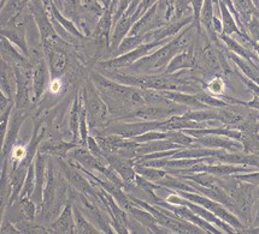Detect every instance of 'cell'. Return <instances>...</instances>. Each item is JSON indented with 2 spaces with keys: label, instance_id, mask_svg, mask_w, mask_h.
<instances>
[{
  "label": "cell",
  "instance_id": "37",
  "mask_svg": "<svg viewBox=\"0 0 259 234\" xmlns=\"http://www.w3.org/2000/svg\"><path fill=\"white\" fill-rule=\"evenodd\" d=\"M174 11H175L174 12V18L175 20H180V18L186 17V16L193 15V11H192V0H175Z\"/></svg>",
  "mask_w": 259,
  "mask_h": 234
},
{
  "label": "cell",
  "instance_id": "46",
  "mask_svg": "<svg viewBox=\"0 0 259 234\" xmlns=\"http://www.w3.org/2000/svg\"><path fill=\"white\" fill-rule=\"evenodd\" d=\"M236 105H242V106H246L248 107L249 109H254V110H258L259 112V97L255 96L253 95V99L251 101H241V100H238V103Z\"/></svg>",
  "mask_w": 259,
  "mask_h": 234
},
{
  "label": "cell",
  "instance_id": "5",
  "mask_svg": "<svg viewBox=\"0 0 259 234\" xmlns=\"http://www.w3.org/2000/svg\"><path fill=\"white\" fill-rule=\"evenodd\" d=\"M165 120H156V122H144V120H138V122H125V120H109L103 128L99 130L106 132V134L118 135L121 137L131 138L133 140L137 136L144 135L148 131L153 130H159L162 128Z\"/></svg>",
  "mask_w": 259,
  "mask_h": 234
},
{
  "label": "cell",
  "instance_id": "14",
  "mask_svg": "<svg viewBox=\"0 0 259 234\" xmlns=\"http://www.w3.org/2000/svg\"><path fill=\"white\" fill-rule=\"evenodd\" d=\"M47 227L49 233H58V234H71L76 233L75 229V220L74 211H72V202L69 199L68 203L63 208L61 214L53 220Z\"/></svg>",
  "mask_w": 259,
  "mask_h": 234
},
{
  "label": "cell",
  "instance_id": "24",
  "mask_svg": "<svg viewBox=\"0 0 259 234\" xmlns=\"http://www.w3.org/2000/svg\"><path fill=\"white\" fill-rule=\"evenodd\" d=\"M159 94L163 97L168 99L174 102L180 103V105L187 106L189 109H205L207 108L204 103L197 99L195 94L183 93V91H176V90H163L159 91Z\"/></svg>",
  "mask_w": 259,
  "mask_h": 234
},
{
  "label": "cell",
  "instance_id": "9",
  "mask_svg": "<svg viewBox=\"0 0 259 234\" xmlns=\"http://www.w3.org/2000/svg\"><path fill=\"white\" fill-rule=\"evenodd\" d=\"M193 23V15L186 16V17L180 18V20L169 21L168 23L164 24L159 29L151 31L146 34V42H154V41L171 40L181 31L183 28Z\"/></svg>",
  "mask_w": 259,
  "mask_h": 234
},
{
  "label": "cell",
  "instance_id": "33",
  "mask_svg": "<svg viewBox=\"0 0 259 234\" xmlns=\"http://www.w3.org/2000/svg\"><path fill=\"white\" fill-rule=\"evenodd\" d=\"M203 89L213 96L220 97V99H223L227 95V84L221 76H214L211 78L206 84H204Z\"/></svg>",
  "mask_w": 259,
  "mask_h": 234
},
{
  "label": "cell",
  "instance_id": "6",
  "mask_svg": "<svg viewBox=\"0 0 259 234\" xmlns=\"http://www.w3.org/2000/svg\"><path fill=\"white\" fill-rule=\"evenodd\" d=\"M170 40H163V41H154V42H145L141 46H139L138 48L131 50V52L125 53L119 56H115L105 62L99 63L100 70L104 71H122L129 68V66L137 63L138 60L145 58V56L150 54V53L154 52V49L159 48L168 43Z\"/></svg>",
  "mask_w": 259,
  "mask_h": 234
},
{
  "label": "cell",
  "instance_id": "22",
  "mask_svg": "<svg viewBox=\"0 0 259 234\" xmlns=\"http://www.w3.org/2000/svg\"><path fill=\"white\" fill-rule=\"evenodd\" d=\"M226 54L228 56V59L232 60V62L238 66V69L241 72L242 75L246 76L248 80L253 81L254 83H257L259 85V65L255 64L254 62L249 59H245L239 56L235 53L230 52V50L227 49L226 47Z\"/></svg>",
  "mask_w": 259,
  "mask_h": 234
},
{
  "label": "cell",
  "instance_id": "2",
  "mask_svg": "<svg viewBox=\"0 0 259 234\" xmlns=\"http://www.w3.org/2000/svg\"><path fill=\"white\" fill-rule=\"evenodd\" d=\"M197 29L194 24H189L180 31L175 37H172L168 43L159 47L157 50L138 60L137 63L125 69L131 74H162L174 59V56L183 52L193 45L194 34L193 30ZM123 71V70H122Z\"/></svg>",
  "mask_w": 259,
  "mask_h": 234
},
{
  "label": "cell",
  "instance_id": "31",
  "mask_svg": "<svg viewBox=\"0 0 259 234\" xmlns=\"http://www.w3.org/2000/svg\"><path fill=\"white\" fill-rule=\"evenodd\" d=\"M145 42H146V34H145V35H128L122 41L121 45L118 46V48H117L110 56H111V58H115V56L125 54V53L138 48L139 46H141Z\"/></svg>",
  "mask_w": 259,
  "mask_h": 234
},
{
  "label": "cell",
  "instance_id": "42",
  "mask_svg": "<svg viewBox=\"0 0 259 234\" xmlns=\"http://www.w3.org/2000/svg\"><path fill=\"white\" fill-rule=\"evenodd\" d=\"M63 88H64V81L62 77H51L49 83V89L51 95H59L62 93Z\"/></svg>",
  "mask_w": 259,
  "mask_h": 234
},
{
  "label": "cell",
  "instance_id": "51",
  "mask_svg": "<svg viewBox=\"0 0 259 234\" xmlns=\"http://www.w3.org/2000/svg\"><path fill=\"white\" fill-rule=\"evenodd\" d=\"M6 2H8V0H2V4H0V5H2V9H3V8H4V6H5V4H6Z\"/></svg>",
  "mask_w": 259,
  "mask_h": 234
},
{
  "label": "cell",
  "instance_id": "47",
  "mask_svg": "<svg viewBox=\"0 0 259 234\" xmlns=\"http://www.w3.org/2000/svg\"><path fill=\"white\" fill-rule=\"evenodd\" d=\"M166 5V21H171L174 18V5H175V0H164Z\"/></svg>",
  "mask_w": 259,
  "mask_h": 234
},
{
  "label": "cell",
  "instance_id": "18",
  "mask_svg": "<svg viewBox=\"0 0 259 234\" xmlns=\"http://www.w3.org/2000/svg\"><path fill=\"white\" fill-rule=\"evenodd\" d=\"M127 213L131 215V216L134 217L138 222H140L143 226L148 230V233H156V234H160V233H171L168 228L165 227L160 226L158 223V221L156 220V217L153 216L150 211H147L144 208L139 207V205H133V207L129 209Z\"/></svg>",
  "mask_w": 259,
  "mask_h": 234
},
{
  "label": "cell",
  "instance_id": "8",
  "mask_svg": "<svg viewBox=\"0 0 259 234\" xmlns=\"http://www.w3.org/2000/svg\"><path fill=\"white\" fill-rule=\"evenodd\" d=\"M104 156L106 157L107 162L113 169L121 176V178L124 182L125 188L124 190L129 188V186L135 184V177H137V172H135V160L128 159V157H123L118 154L113 153H104Z\"/></svg>",
  "mask_w": 259,
  "mask_h": 234
},
{
  "label": "cell",
  "instance_id": "39",
  "mask_svg": "<svg viewBox=\"0 0 259 234\" xmlns=\"http://www.w3.org/2000/svg\"><path fill=\"white\" fill-rule=\"evenodd\" d=\"M245 29L251 40L259 43V15H253L249 18V21L245 24Z\"/></svg>",
  "mask_w": 259,
  "mask_h": 234
},
{
  "label": "cell",
  "instance_id": "21",
  "mask_svg": "<svg viewBox=\"0 0 259 234\" xmlns=\"http://www.w3.org/2000/svg\"><path fill=\"white\" fill-rule=\"evenodd\" d=\"M46 8L50 16H51V18H53V20H55L58 24H61L63 29L68 31L70 35L76 37V39H86L84 34L82 33L80 28L75 24V22L71 21L70 18H68L64 14H63V12H61V10L58 9V6L56 5V2L50 3L49 5H46Z\"/></svg>",
  "mask_w": 259,
  "mask_h": 234
},
{
  "label": "cell",
  "instance_id": "53",
  "mask_svg": "<svg viewBox=\"0 0 259 234\" xmlns=\"http://www.w3.org/2000/svg\"><path fill=\"white\" fill-rule=\"evenodd\" d=\"M258 136H259V130H258Z\"/></svg>",
  "mask_w": 259,
  "mask_h": 234
},
{
  "label": "cell",
  "instance_id": "12",
  "mask_svg": "<svg viewBox=\"0 0 259 234\" xmlns=\"http://www.w3.org/2000/svg\"><path fill=\"white\" fill-rule=\"evenodd\" d=\"M47 164H49V155L37 151L35 159H34V166H35V190H34L31 199L37 204L39 213L44 202V190H45L47 180Z\"/></svg>",
  "mask_w": 259,
  "mask_h": 234
},
{
  "label": "cell",
  "instance_id": "48",
  "mask_svg": "<svg viewBox=\"0 0 259 234\" xmlns=\"http://www.w3.org/2000/svg\"><path fill=\"white\" fill-rule=\"evenodd\" d=\"M252 47H253L254 52L257 53V55H258V58H259V43L254 42V41H252Z\"/></svg>",
  "mask_w": 259,
  "mask_h": 234
},
{
  "label": "cell",
  "instance_id": "50",
  "mask_svg": "<svg viewBox=\"0 0 259 234\" xmlns=\"http://www.w3.org/2000/svg\"><path fill=\"white\" fill-rule=\"evenodd\" d=\"M247 233H259V226L254 227V228H249L247 230Z\"/></svg>",
  "mask_w": 259,
  "mask_h": 234
},
{
  "label": "cell",
  "instance_id": "45",
  "mask_svg": "<svg viewBox=\"0 0 259 234\" xmlns=\"http://www.w3.org/2000/svg\"><path fill=\"white\" fill-rule=\"evenodd\" d=\"M160 0H141V4L139 5L137 12H139L141 16H143L145 12H146L148 9H151L152 6H154L157 3H159Z\"/></svg>",
  "mask_w": 259,
  "mask_h": 234
},
{
  "label": "cell",
  "instance_id": "11",
  "mask_svg": "<svg viewBox=\"0 0 259 234\" xmlns=\"http://www.w3.org/2000/svg\"><path fill=\"white\" fill-rule=\"evenodd\" d=\"M68 157H71V159L77 161L78 164H81V166L83 167V168H86L87 170L97 172L99 173V174H102L103 170L109 166L107 160L98 159L97 156H94V155L91 153L87 147H83V145H77L74 149H71L69 151Z\"/></svg>",
  "mask_w": 259,
  "mask_h": 234
},
{
  "label": "cell",
  "instance_id": "29",
  "mask_svg": "<svg viewBox=\"0 0 259 234\" xmlns=\"http://www.w3.org/2000/svg\"><path fill=\"white\" fill-rule=\"evenodd\" d=\"M72 211H74V220H75V229L78 234H98L102 233L98 227L94 226L90 220L84 216L83 213L80 210V208L76 204L72 203Z\"/></svg>",
  "mask_w": 259,
  "mask_h": 234
},
{
  "label": "cell",
  "instance_id": "1",
  "mask_svg": "<svg viewBox=\"0 0 259 234\" xmlns=\"http://www.w3.org/2000/svg\"><path fill=\"white\" fill-rule=\"evenodd\" d=\"M91 80L109 106L110 114L121 118L132 110L147 105L141 88L122 84L96 71L91 74Z\"/></svg>",
  "mask_w": 259,
  "mask_h": 234
},
{
  "label": "cell",
  "instance_id": "7",
  "mask_svg": "<svg viewBox=\"0 0 259 234\" xmlns=\"http://www.w3.org/2000/svg\"><path fill=\"white\" fill-rule=\"evenodd\" d=\"M168 23L166 21V5L164 0H160L156 5L145 12L140 20L133 25L128 35H145L151 31L159 29L164 24Z\"/></svg>",
  "mask_w": 259,
  "mask_h": 234
},
{
  "label": "cell",
  "instance_id": "38",
  "mask_svg": "<svg viewBox=\"0 0 259 234\" xmlns=\"http://www.w3.org/2000/svg\"><path fill=\"white\" fill-rule=\"evenodd\" d=\"M168 138V131H159V130H153V131H148L146 134L137 136L133 140L138 143H147V142L158 141V140H166Z\"/></svg>",
  "mask_w": 259,
  "mask_h": 234
},
{
  "label": "cell",
  "instance_id": "34",
  "mask_svg": "<svg viewBox=\"0 0 259 234\" xmlns=\"http://www.w3.org/2000/svg\"><path fill=\"white\" fill-rule=\"evenodd\" d=\"M195 96H197V99L200 101L201 103H204L207 108H223V107L230 105L227 101L220 99V97L217 96H213V95L207 93V91H205L204 89L195 93Z\"/></svg>",
  "mask_w": 259,
  "mask_h": 234
},
{
  "label": "cell",
  "instance_id": "26",
  "mask_svg": "<svg viewBox=\"0 0 259 234\" xmlns=\"http://www.w3.org/2000/svg\"><path fill=\"white\" fill-rule=\"evenodd\" d=\"M0 46H2V59L10 65L17 66L30 62L28 56L24 55L21 50H18L17 47H15L14 43L4 36H2V40H0Z\"/></svg>",
  "mask_w": 259,
  "mask_h": 234
},
{
  "label": "cell",
  "instance_id": "32",
  "mask_svg": "<svg viewBox=\"0 0 259 234\" xmlns=\"http://www.w3.org/2000/svg\"><path fill=\"white\" fill-rule=\"evenodd\" d=\"M135 172H137V174L144 177V178L150 180V182L156 183V184L159 182V180H162L164 177L168 174V170L166 169L145 166V164H140V163H135Z\"/></svg>",
  "mask_w": 259,
  "mask_h": 234
},
{
  "label": "cell",
  "instance_id": "30",
  "mask_svg": "<svg viewBox=\"0 0 259 234\" xmlns=\"http://www.w3.org/2000/svg\"><path fill=\"white\" fill-rule=\"evenodd\" d=\"M233 4L235 6L236 11H238L240 21H241L244 28L252 16L259 15V10L255 8L254 3L252 0H233Z\"/></svg>",
  "mask_w": 259,
  "mask_h": 234
},
{
  "label": "cell",
  "instance_id": "15",
  "mask_svg": "<svg viewBox=\"0 0 259 234\" xmlns=\"http://www.w3.org/2000/svg\"><path fill=\"white\" fill-rule=\"evenodd\" d=\"M50 69L46 59H41L36 64H34L33 71V102L39 101L45 94L50 83Z\"/></svg>",
  "mask_w": 259,
  "mask_h": 234
},
{
  "label": "cell",
  "instance_id": "40",
  "mask_svg": "<svg viewBox=\"0 0 259 234\" xmlns=\"http://www.w3.org/2000/svg\"><path fill=\"white\" fill-rule=\"evenodd\" d=\"M205 0H192V11H193V24L197 28L198 33H201V24H200V14L203 9Z\"/></svg>",
  "mask_w": 259,
  "mask_h": 234
},
{
  "label": "cell",
  "instance_id": "36",
  "mask_svg": "<svg viewBox=\"0 0 259 234\" xmlns=\"http://www.w3.org/2000/svg\"><path fill=\"white\" fill-rule=\"evenodd\" d=\"M34 190H35V166H34L33 162L29 166V169H28L26 182H24L20 197L31 198V196L34 194Z\"/></svg>",
  "mask_w": 259,
  "mask_h": 234
},
{
  "label": "cell",
  "instance_id": "44",
  "mask_svg": "<svg viewBox=\"0 0 259 234\" xmlns=\"http://www.w3.org/2000/svg\"><path fill=\"white\" fill-rule=\"evenodd\" d=\"M259 226V196L255 197L253 209H252V226L251 228Z\"/></svg>",
  "mask_w": 259,
  "mask_h": 234
},
{
  "label": "cell",
  "instance_id": "35",
  "mask_svg": "<svg viewBox=\"0 0 259 234\" xmlns=\"http://www.w3.org/2000/svg\"><path fill=\"white\" fill-rule=\"evenodd\" d=\"M166 140L174 142V143L181 145L185 148L195 147V141L197 138L193 136H189L186 132L180 131V130H174V131H168V138Z\"/></svg>",
  "mask_w": 259,
  "mask_h": 234
},
{
  "label": "cell",
  "instance_id": "20",
  "mask_svg": "<svg viewBox=\"0 0 259 234\" xmlns=\"http://www.w3.org/2000/svg\"><path fill=\"white\" fill-rule=\"evenodd\" d=\"M181 145L174 143V142L169 140H158L147 142V143H139L137 148L133 149V159L137 160L139 157L144 156L147 154L159 153V151H166V150H174V149H182Z\"/></svg>",
  "mask_w": 259,
  "mask_h": 234
},
{
  "label": "cell",
  "instance_id": "19",
  "mask_svg": "<svg viewBox=\"0 0 259 234\" xmlns=\"http://www.w3.org/2000/svg\"><path fill=\"white\" fill-rule=\"evenodd\" d=\"M195 66H197V59L194 54V45H192L189 48L174 56V59L164 70V74H176V72L187 70V69H194Z\"/></svg>",
  "mask_w": 259,
  "mask_h": 234
},
{
  "label": "cell",
  "instance_id": "49",
  "mask_svg": "<svg viewBox=\"0 0 259 234\" xmlns=\"http://www.w3.org/2000/svg\"><path fill=\"white\" fill-rule=\"evenodd\" d=\"M56 5L58 6L59 10H63V5H64V0H56Z\"/></svg>",
  "mask_w": 259,
  "mask_h": 234
},
{
  "label": "cell",
  "instance_id": "10",
  "mask_svg": "<svg viewBox=\"0 0 259 234\" xmlns=\"http://www.w3.org/2000/svg\"><path fill=\"white\" fill-rule=\"evenodd\" d=\"M27 118L26 112H20V110L15 109L12 110V114L10 118V123H9L8 131H6L5 140L2 144V162L6 160L10 155L12 148L15 147V144L17 143L18 138V132H20L21 126L23 125L24 120Z\"/></svg>",
  "mask_w": 259,
  "mask_h": 234
},
{
  "label": "cell",
  "instance_id": "23",
  "mask_svg": "<svg viewBox=\"0 0 259 234\" xmlns=\"http://www.w3.org/2000/svg\"><path fill=\"white\" fill-rule=\"evenodd\" d=\"M0 91L8 96L9 99L15 101L16 91H17V80L12 65L2 59V82H0Z\"/></svg>",
  "mask_w": 259,
  "mask_h": 234
},
{
  "label": "cell",
  "instance_id": "17",
  "mask_svg": "<svg viewBox=\"0 0 259 234\" xmlns=\"http://www.w3.org/2000/svg\"><path fill=\"white\" fill-rule=\"evenodd\" d=\"M77 145H81L76 142H64L59 138H50L45 142H41L39 145L37 151L40 153L50 155L53 157H62V159H66L68 157L69 151L74 149Z\"/></svg>",
  "mask_w": 259,
  "mask_h": 234
},
{
  "label": "cell",
  "instance_id": "13",
  "mask_svg": "<svg viewBox=\"0 0 259 234\" xmlns=\"http://www.w3.org/2000/svg\"><path fill=\"white\" fill-rule=\"evenodd\" d=\"M195 147H206L211 149H224L227 151H244V144L238 140L226 137V136L206 135L201 137H195Z\"/></svg>",
  "mask_w": 259,
  "mask_h": 234
},
{
  "label": "cell",
  "instance_id": "41",
  "mask_svg": "<svg viewBox=\"0 0 259 234\" xmlns=\"http://www.w3.org/2000/svg\"><path fill=\"white\" fill-rule=\"evenodd\" d=\"M234 178L241 180L253 186H259V170H253L248 173H240V174H233Z\"/></svg>",
  "mask_w": 259,
  "mask_h": 234
},
{
  "label": "cell",
  "instance_id": "3",
  "mask_svg": "<svg viewBox=\"0 0 259 234\" xmlns=\"http://www.w3.org/2000/svg\"><path fill=\"white\" fill-rule=\"evenodd\" d=\"M80 93L87 112L90 130L103 128L110 119V109L92 80L82 87Z\"/></svg>",
  "mask_w": 259,
  "mask_h": 234
},
{
  "label": "cell",
  "instance_id": "52",
  "mask_svg": "<svg viewBox=\"0 0 259 234\" xmlns=\"http://www.w3.org/2000/svg\"><path fill=\"white\" fill-rule=\"evenodd\" d=\"M255 118H257V120H258V123H259V115L257 114V113H255Z\"/></svg>",
  "mask_w": 259,
  "mask_h": 234
},
{
  "label": "cell",
  "instance_id": "43",
  "mask_svg": "<svg viewBox=\"0 0 259 234\" xmlns=\"http://www.w3.org/2000/svg\"><path fill=\"white\" fill-rule=\"evenodd\" d=\"M239 78H240V80H241L242 83L245 84V87L247 88V89H248L249 91H251L252 94L259 97V85H258L257 83H254L253 81L248 80V78L246 77V76L242 75V74L239 75Z\"/></svg>",
  "mask_w": 259,
  "mask_h": 234
},
{
  "label": "cell",
  "instance_id": "25",
  "mask_svg": "<svg viewBox=\"0 0 259 234\" xmlns=\"http://www.w3.org/2000/svg\"><path fill=\"white\" fill-rule=\"evenodd\" d=\"M219 37H220L221 42H222L223 45L227 47V49L230 50V52L235 53V54L241 56V58L252 60V62H254L255 64L259 65V58H258L257 53L254 52V49H252V48H249V47H246L245 45H242L241 42H239L238 40L234 39L233 36L221 34V35H219Z\"/></svg>",
  "mask_w": 259,
  "mask_h": 234
},
{
  "label": "cell",
  "instance_id": "27",
  "mask_svg": "<svg viewBox=\"0 0 259 234\" xmlns=\"http://www.w3.org/2000/svg\"><path fill=\"white\" fill-rule=\"evenodd\" d=\"M82 107H83V101H82L81 93H78V95L75 96L71 109L69 112V128H70L72 134V142H76V143H80V122Z\"/></svg>",
  "mask_w": 259,
  "mask_h": 234
},
{
  "label": "cell",
  "instance_id": "4",
  "mask_svg": "<svg viewBox=\"0 0 259 234\" xmlns=\"http://www.w3.org/2000/svg\"><path fill=\"white\" fill-rule=\"evenodd\" d=\"M68 195L69 199H70L72 203L76 204L80 208V210L83 213L84 216L94 226L102 230V233H115V229L111 226V219H110L106 211L100 207V204L98 203L96 199L77 191L72 186L71 189L69 188Z\"/></svg>",
  "mask_w": 259,
  "mask_h": 234
},
{
  "label": "cell",
  "instance_id": "28",
  "mask_svg": "<svg viewBox=\"0 0 259 234\" xmlns=\"http://www.w3.org/2000/svg\"><path fill=\"white\" fill-rule=\"evenodd\" d=\"M220 4V12H221V20L223 23V34L224 35L229 36H240L242 35V31L240 30L238 22H236L234 15L230 12V10L227 8V5L224 4L222 0H219ZM247 35V34H246Z\"/></svg>",
  "mask_w": 259,
  "mask_h": 234
},
{
  "label": "cell",
  "instance_id": "16",
  "mask_svg": "<svg viewBox=\"0 0 259 234\" xmlns=\"http://www.w3.org/2000/svg\"><path fill=\"white\" fill-rule=\"evenodd\" d=\"M44 52L46 53V62L51 77H62L68 66V58L64 50L62 49V46L50 47L44 49Z\"/></svg>",
  "mask_w": 259,
  "mask_h": 234
}]
</instances>
